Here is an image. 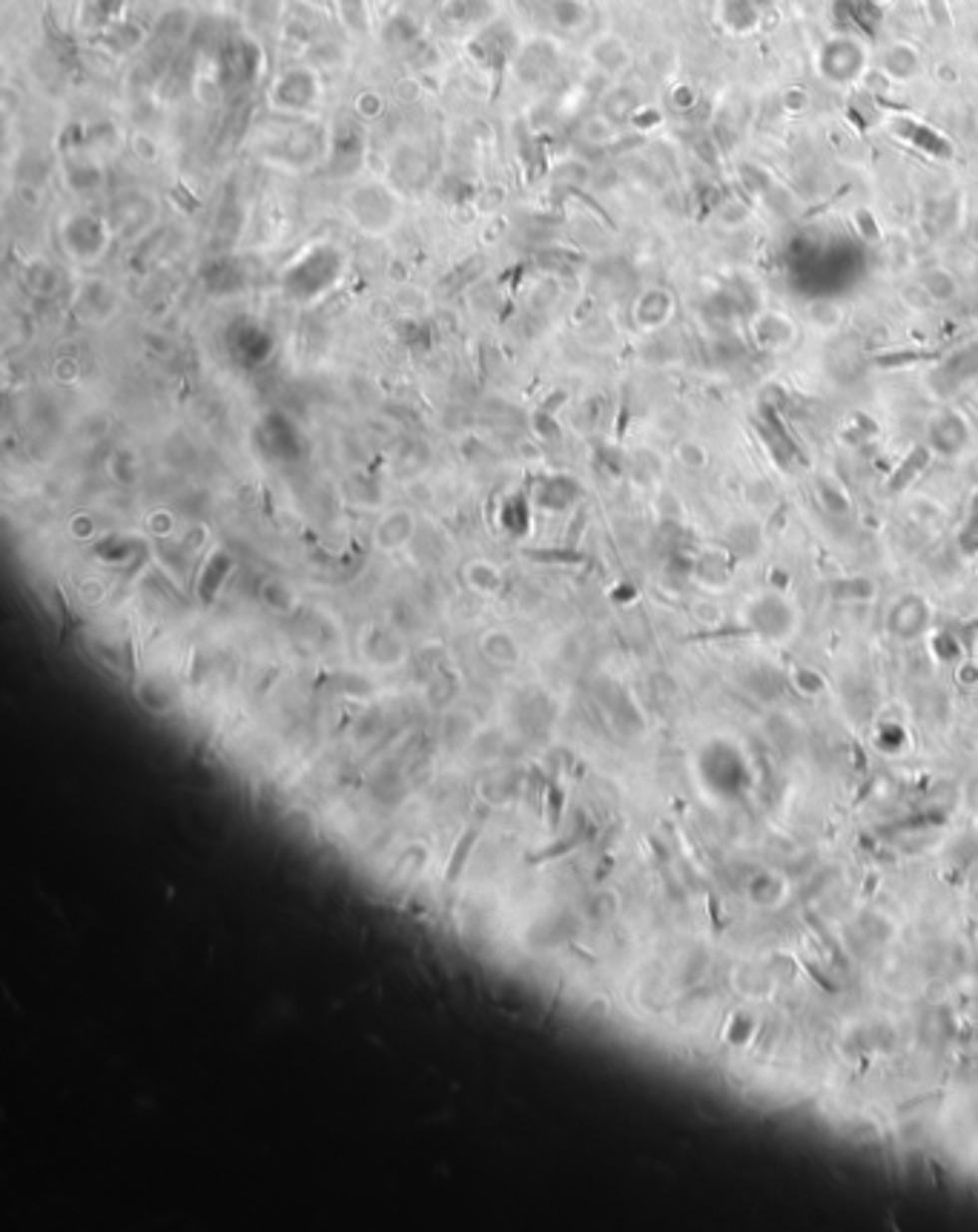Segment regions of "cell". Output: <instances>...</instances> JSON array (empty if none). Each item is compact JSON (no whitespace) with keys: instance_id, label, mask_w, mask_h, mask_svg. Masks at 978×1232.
<instances>
[{"instance_id":"1","label":"cell","mask_w":978,"mask_h":1232,"mask_svg":"<svg viewBox=\"0 0 978 1232\" xmlns=\"http://www.w3.org/2000/svg\"><path fill=\"white\" fill-rule=\"evenodd\" d=\"M341 268H344V262H341L339 251L330 248V245H319V248L307 251L301 259H296L284 271L281 282H284V291L293 300L307 303V300H316L321 294H327V288H333L339 282Z\"/></svg>"},{"instance_id":"2","label":"cell","mask_w":978,"mask_h":1232,"mask_svg":"<svg viewBox=\"0 0 978 1232\" xmlns=\"http://www.w3.org/2000/svg\"><path fill=\"white\" fill-rule=\"evenodd\" d=\"M347 213L364 233L379 236L387 228H393V222L399 216V205H396V196L385 185L370 182V185L353 187L347 193Z\"/></svg>"},{"instance_id":"3","label":"cell","mask_w":978,"mask_h":1232,"mask_svg":"<svg viewBox=\"0 0 978 1232\" xmlns=\"http://www.w3.org/2000/svg\"><path fill=\"white\" fill-rule=\"evenodd\" d=\"M321 98V78L307 67H293L284 70L278 78H273L270 84V104L278 113L296 116L310 110Z\"/></svg>"},{"instance_id":"4","label":"cell","mask_w":978,"mask_h":1232,"mask_svg":"<svg viewBox=\"0 0 978 1232\" xmlns=\"http://www.w3.org/2000/svg\"><path fill=\"white\" fill-rule=\"evenodd\" d=\"M64 248L72 259L92 262L107 251V228L95 216H72L64 225Z\"/></svg>"},{"instance_id":"5","label":"cell","mask_w":978,"mask_h":1232,"mask_svg":"<svg viewBox=\"0 0 978 1232\" xmlns=\"http://www.w3.org/2000/svg\"><path fill=\"white\" fill-rule=\"evenodd\" d=\"M339 6L341 24L347 26V32L353 35H364L370 29V9L367 0H336Z\"/></svg>"},{"instance_id":"6","label":"cell","mask_w":978,"mask_h":1232,"mask_svg":"<svg viewBox=\"0 0 978 1232\" xmlns=\"http://www.w3.org/2000/svg\"><path fill=\"white\" fill-rule=\"evenodd\" d=\"M416 38H419V24H416L410 15H396V18H390V21H387V29H385L387 44H393V47H408V44H413Z\"/></svg>"},{"instance_id":"7","label":"cell","mask_w":978,"mask_h":1232,"mask_svg":"<svg viewBox=\"0 0 978 1232\" xmlns=\"http://www.w3.org/2000/svg\"><path fill=\"white\" fill-rule=\"evenodd\" d=\"M92 6H95L107 21H118L121 12H124V6H127V0H92Z\"/></svg>"}]
</instances>
